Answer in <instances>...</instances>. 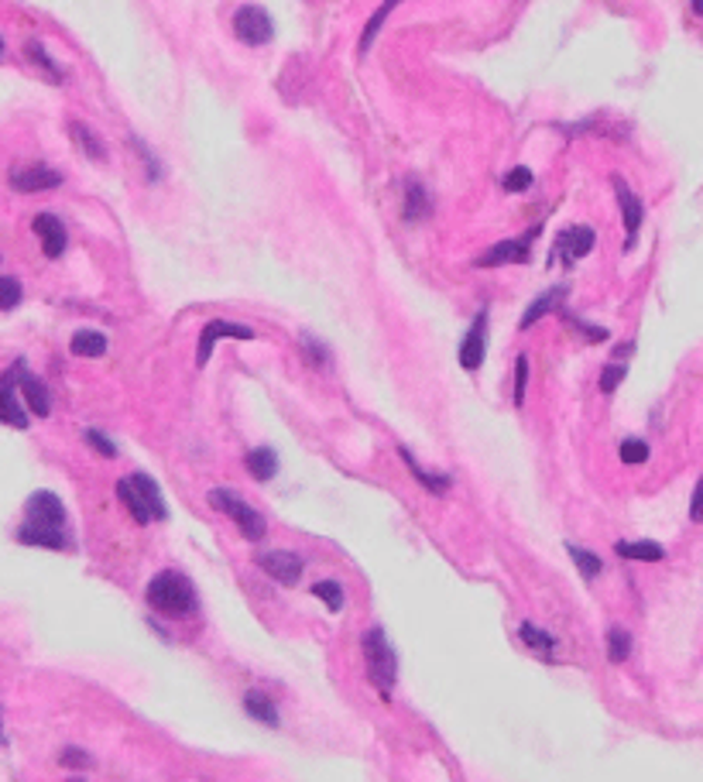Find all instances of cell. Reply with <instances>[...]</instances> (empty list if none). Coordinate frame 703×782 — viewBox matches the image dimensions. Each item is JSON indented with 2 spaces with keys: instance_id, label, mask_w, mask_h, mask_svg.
<instances>
[{
  "instance_id": "cell-1",
  "label": "cell",
  "mask_w": 703,
  "mask_h": 782,
  "mask_svg": "<svg viewBox=\"0 0 703 782\" xmlns=\"http://www.w3.org/2000/svg\"><path fill=\"white\" fill-rule=\"evenodd\" d=\"M144 598L152 604V611L165 614V618H189L199 608L196 587L179 569H162L158 577H152Z\"/></svg>"
},
{
  "instance_id": "cell-2",
  "label": "cell",
  "mask_w": 703,
  "mask_h": 782,
  "mask_svg": "<svg viewBox=\"0 0 703 782\" xmlns=\"http://www.w3.org/2000/svg\"><path fill=\"white\" fill-rule=\"evenodd\" d=\"M117 498L127 505V512L134 515V522L138 526H148V522H162L169 508H165V501H162V491H158V484L148 477V474H131V477H121L117 481Z\"/></svg>"
},
{
  "instance_id": "cell-3",
  "label": "cell",
  "mask_w": 703,
  "mask_h": 782,
  "mask_svg": "<svg viewBox=\"0 0 703 782\" xmlns=\"http://www.w3.org/2000/svg\"><path fill=\"white\" fill-rule=\"evenodd\" d=\"M361 649H364L367 676L378 686L381 697L388 700L394 690V680H398V655H394L392 641H388V635L381 628H371V631H364V639H361Z\"/></svg>"
},
{
  "instance_id": "cell-4",
  "label": "cell",
  "mask_w": 703,
  "mask_h": 782,
  "mask_svg": "<svg viewBox=\"0 0 703 782\" xmlns=\"http://www.w3.org/2000/svg\"><path fill=\"white\" fill-rule=\"evenodd\" d=\"M210 505L216 508V512H224L226 518H230V522L240 528V536H244V539H251V542L265 539V532H268L265 515L254 512L251 505L240 498V495L226 491V487H213V491H210Z\"/></svg>"
},
{
  "instance_id": "cell-5",
  "label": "cell",
  "mask_w": 703,
  "mask_h": 782,
  "mask_svg": "<svg viewBox=\"0 0 703 782\" xmlns=\"http://www.w3.org/2000/svg\"><path fill=\"white\" fill-rule=\"evenodd\" d=\"M25 526L38 532H66V505L52 491H35L25 501Z\"/></svg>"
},
{
  "instance_id": "cell-6",
  "label": "cell",
  "mask_w": 703,
  "mask_h": 782,
  "mask_svg": "<svg viewBox=\"0 0 703 782\" xmlns=\"http://www.w3.org/2000/svg\"><path fill=\"white\" fill-rule=\"evenodd\" d=\"M542 227H529L519 237L494 244L488 255L477 257V268H494V265H529L532 261V237H539Z\"/></svg>"
},
{
  "instance_id": "cell-7",
  "label": "cell",
  "mask_w": 703,
  "mask_h": 782,
  "mask_svg": "<svg viewBox=\"0 0 703 782\" xmlns=\"http://www.w3.org/2000/svg\"><path fill=\"white\" fill-rule=\"evenodd\" d=\"M254 340V329L244 327V323H234V319H210L203 333H199V347H196V368H206L210 364L213 350L220 340Z\"/></svg>"
},
{
  "instance_id": "cell-8",
  "label": "cell",
  "mask_w": 703,
  "mask_h": 782,
  "mask_svg": "<svg viewBox=\"0 0 703 782\" xmlns=\"http://www.w3.org/2000/svg\"><path fill=\"white\" fill-rule=\"evenodd\" d=\"M234 35H237V38H240L244 45L257 48V45H268V42H271L275 28H271V17H268L265 11H261V7L247 4V7H240L237 15H234Z\"/></svg>"
},
{
  "instance_id": "cell-9",
  "label": "cell",
  "mask_w": 703,
  "mask_h": 782,
  "mask_svg": "<svg viewBox=\"0 0 703 782\" xmlns=\"http://www.w3.org/2000/svg\"><path fill=\"white\" fill-rule=\"evenodd\" d=\"M257 567L265 569L271 580H278L281 587H296L302 580V556L289 553V549H268V553H257Z\"/></svg>"
},
{
  "instance_id": "cell-10",
  "label": "cell",
  "mask_w": 703,
  "mask_h": 782,
  "mask_svg": "<svg viewBox=\"0 0 703 782\" xmlns=\"http://www.w3.org/2000/svg\"><path fill=\"white\" fill-rule=\"evenodd\" d=\"M484 329H488V313H477L474 316V323H470V329H467V337L460 340V350H456L460 368H467L470 374L480 370L484 354H488V337H484Z\"/></svg>"
},
{
  "instance_id": "cell-11",
  "label": "cell",
  "mask_w": 703,
  "mask_h": 782,
  "mask_svg": "<svg viewBox=\"0 0 703 782\" xmlns=\"http://www.w3.org/2000/svg\"><path fill=\"white\" fill-rule=\"evenodd\" d=\"M11 185H15L17 193L56 189V185H62V172L48 169V165H17V169H11Z\"/></svg>"
},
{
  "instance_id": "cell-12",
  "label": "cell",
  "mask_w": 703,
  "mask_h": 782,
  "mask_svg": "<svg viewBox=\"0 0 703 782\" xmlns=\"http://www.w3.org/2000/svg\"><path fill=\"white\" fill-rule=\"evenodd\" d=\"M31 230L38 234L45 257L66 255V247H69V234H66V227H62V220H58L56 214H38L35 220H31Z\"/></svg>"
},
{
  "instance_id": "cell-13",
  "label": "cell",
  "mask_w": 703,
  "mask_h": 782,
  "mask_svg": "<svg viewBox=\"0 0 703 782\" xmlns=\"http://www.w3.org/2000/svg\"><path fill=\"white\" fill-rule=\"evenodd\" d=\"M593 241H597V234H593L591 227H566L560 234V241H556V255L566 261V268L570 265H577L580 257H587L593 251Z\"/></svg>"
},
{
  "instance_id": "cell-14",
  "label": "cell",
  "mask_w": 703,
  "mask_h": 782,
  "mask_svg": "<svg viewBox=\"0 0 703 782\" xmlns=\"http://www.w3.org/2000/svg\"><path fill=\"white\" fill-rule=\"evenodd\" d=\"M15 381L21 384V395H25V405L31 409V415L45 419V415L52 412V395H48V388H45L35 374H28L25 364H17L15 368Z\"/></svg>"
},
{
  "instance_id": "cell-15",
  "label": "cell",
  "mask_w": 703,
  "mask_h": 782,
  "mask_svg": "<svg viewBox=\"0 0 703 782\" xmlns=\"http://www.w3.org/2000/svg\"><path fill=\"white\" fill-rule=\"evenodd\" d=\"M614 193H618L621 220H624V230H628V241H624V247H632L635 237H638V227H642L645 206H642V200L635 196L632 189H628V182H624V179H618V175H614Z\"/></svg>"
},
{
  "instance_id": "cell-16",
  "label": "cell",
  "mask_w": 703,
  "mask_h": 782,
  "mask_svg": "<svg viewBox=\"0 0 703 782\" xmlns=\"http://www.w3.org/2000/svg\"><path fill=\"white\" fill-rule=\"evenodd\" d=\"M0 422L11 429H28V412L15 395V370L0 374Z\"/></svg>"
},
{
  "instance_id": "cell-17",
  "label": "cell",
  "mask_w": 703,
  "mask_h": 782,
  "mask_svg": "<svg viewBox=\"0 0 703 782\" xmlns=\"http://www.w3.org/2000/svg\"><path fill=\"white\" fill-rule=\"evenodd\" d=\"M244 467L257 484H268L275 474H278V454L271 446H254L251 454L244 456Z\"/></svg>"
},
{
  "instance_id": "cell-18",
  "label": "cell",
  "mask_w": 703,
  "mask_h": 782,
  "mask_svg": "<svg viewBox=\"0 0 703 782\" xmlns=\"http://www.w3.org/2000/svg\"><path fill=\"white\" fill-rule=\"evenodd\" d=\"M398 456L405 460V467L412 470V474H415V481H419L422 487H425V491H433V495H446V491H450V484H453L450 474H433V470H425V467L419 464V460H415V456L408 454L405 446H398Z\"/></svg>"
},
{
  "instance_id": "cell-19",
  "label": "cell",
  "mask_w": 703,
  "mask_h": 782,
  "mask_svg": "<svg viewBox=\"0 0 703 782\" xmlns=\"http://www.w3.org/2000/svg\"><path fill=\"white\" fill-rule=\"evenodd\" d=\"M562 299H566V288H562V285H556V288H549L546 296H539V299H535L532 306H529V309L521 313V329H532L535 323H539L542 316L552 313V309H556V306H560Z\"/></svg>"
},
{
  "instance_id": "cell-20",
  "label": "cell",
  "mask_w": 703,
  "mask_h": 782,
  "mask_svg": "<svg viewBox=\"0 0 703 782\" xmlns=\"http://www.w3.org/2000/svg\"><path fill=\"white\" fill-rule=\"evenodd\" d=\"M17 542H25V546H42V549H72L69 532H38V528H28V526L17 528Z\"/></svg>"
},
{
  "instance_id": "cell-21",
  "label": "cell",
  "mask_w": 703,
  "mask_h": 782,
  "mask_svg": "<svg viewBox=\"0 0 703 782\" xmlns=\"http://www.w3.org/2000/svg\"><path fill=\"white\" fill-rule=\"evenodd\" d=\"M614 553L621 556V559H638V563H659V559H666V549H662L659 542H618L614 546Z\"/></svg>"
},
{
  "instance_id": "cell-22",
  "label": "cell",
  "mask_w": 703,
  "mask_h": 782,
  "mask_svg": "<svg viewBox=\"0 0 703 782\" xmlns=\"http://www.w3.org/2000/svg\"><path fill=\"white\" fill-rule=\"evenodd\" d=\"M244 711L251 714L254 721H261V725L278 727V707H275L261 690H247V697H244Z\"/></svg>"
},
{
  "instance_id": "cell-23",
  "label": "cell",
  "mask_w": 703,
  "mask_h": 782,
  "mask_svg": "<svg viewBox=\"0 0 703 782\" xmlns=\"http://www.w3.org/2000/svg\"><path fill=\"white\" fill-rule=\"evenodd\" d=\"M69 347H72V354H79V357H103L107 354V337L97 333V329H76Z\"/></svg>"
},
{
  "instance_id": "cell-24",
  "label": "cell",
  "mask_w": 703,
  "mask_h": 782,
  "mask_svg": "<svg viewBox=\"0 0 703 782\" xmlns=\"http://www.w3.org/2000/svg\"><path fill=\"white\" fill-rule=\"evenodd\" d=\"M566 553H570V559L577 563L580 577H583V580H587V583L597 580V577H601V569H604V563H601V556H597V553H591V549H580V546H570V542H566Z\"/></svg>"
},
{
  "instance_id": "cell-25",
  "label": "cell",
  "mask_w": 703,
  "mask_h": 782,
  "mask_svg": "<svg viewBox=\"0 0 703 782\" xmlns=\"http://www.w3.org/2000/svg\"><path fill=\"white\" fill-rule=\"evenodd\" d=\"M69 134H72V141L86 151V158H93V162H103V158H107V148H103V141L93 134V128H86V124H72Z\"/></svg>"
},
{
  "instance_id": "cell-26",
  "label": "cell",
  "mask_w": 703,
  "mask_h": 782,
  "mask_svg": "<svg viewBox=\"0 0 703 782\" xmlns=\"http://www.w3.org/2000/svg\"><path fill=\"white\" fill-rule=\"evenodd\" d=\"M632 655V635L624 628H607V659L611 662H624Z\"/></svg>"
},
{
  "instance_id": "cell-27",
  "label": "cell",
  "mask_w": 703,
  "mask_h": 782,
  "mask_svg": "<svg viewBox=\"0 0 703 782\" xmlns=\"http://www.w3.org/2000/svg\"><path fill=\"white\" fill-rule=\"evenodd\" d=\"M429 214V200H425V193H422L419 182H408L405 185V220L408 224H415L422 216Z\"/></svg>"
},
{
  "instance_id": "cell-28",
  "label": "cell",
  "mask_w": 703,
  "mask_h": 782,
  "mask_svg": "<svg viewBox=\"0 0 703 782\" xmlns=\"http://www.w3.org/2000/svg\"><path fill=\"white\" fill-rule=\"evenodd\" d=\"M519 635L529 649H535V652H552V649H556V639H552L549 631H542V628H535L532 621H521Z\"/></svg>"
},
{
  "instance_id": "cell-29",
  "label": "cell",
  "mask_w": 703,
  "mask_h": 782,
  "mask_svg": "<svg viewBox=\"0 0 703 782\" xmlns=\"http://www.w3.org/2000/svg\"><path fill=\"white\" fill-rule=\"evenodd\" d=\"M21 299H25V288H21V282H17V278H11V275H0V313H11V309H17V306H21Z\"/></svg>"
},
{
  "instance_id": "cell-30",
  "label": "cell",
  "mask_w": 703,
  "mask_h": 782,
  "mask_svg": "<svg viewBox=\"0 0 703 782\" xmlns=\"http://www.w3.org/2000/svg\"><path fill=\"white\" fill-rule=\"evenodd\" d=\"M312 598H320L330 608V611L337 614L343 611V587H340L337 580H320L316 587H312Z\"/></svg>"
},
{
  "instance_id": "cell-31",
  "label": "cell",
  "mask_w": 703,
  "mask_h": 782,
  "mask_svg": "<svg viewBox=\"0 0 703 782\" xmlns=\"http://www.w3.org/2000/svg\"><path fill=\"white\" fill-rule=\"evenodd\" d=\"M501 185H505V193H529V189L535 185V175H532V169L515 165V169H511L505 179H501Z\"/></svg>"
},
{
  "instance_id": "cell-32",
  "label": "cell",
  "mask_w": 703,
  "mask_h": 782,
  "mask_svg": "<svg viewBox=\"0 0 703 782\" xmlns=\"http://www.w3.org/2000/svg\"><path fill=\"white\" fill-rule=\"evenodd\" d=\"M28 58H31V62H38V66L48 72V79H52V83H62V69L56 66V58L45 52L42 42H28Z\"/></svg>"
},
{
  "instance_id": "cell-33",
  "label": "cell",
  "mask_w": 703,
  "mask_h": 782,
  "mask_svg": "<svg viewBox=\"0 0 703 782\" xmlns=\"http://www.w3.org/2000/svg\"><path fill=\"white\" fill-rule=\"evenodd\" d=\"M392 11H394V4H384V7H381L378 15H371V21H367L364 35H361V56H367V52H371V42H374V35H378V31H381V25H384V17L392 15Z\"/></svg>"
},
{
  "instance_id": "cell-34",
  "label": "cell",
  "mask_w": 703,
  "mask_h": 782,
  "mask_svg": "<svg viewBox=\"0 0 703 782\" xmlns=\"http://www.w3.org/2000/svg\"><path fill=\"white\" fill-rule=\"evenodd\" d=\"M618 456L624 464H645L648 460V443L645 440H624L621 443Z\"/></svg>"
},
{
  "instance_id": "cell-35",
  "label": "cell",
  "mask_w": 703,
  "mask_h": 782,
  "mask_svg": "<svg viewBox=\"0 0 703 782\" xmlns=\"http://www.w3.org/2000/svg\"><path fill=\"white\" fill-rule=\"evenodd\" d=\"M58 766H66V768H93L97 762H93V755L83 752V748H62V755H58Z\"/></svg>"
},
{
  "instance_id": "cell-36",
  "label": "cell",
  "mask_w": 703,
  "mask_h": 782,
  "mask_svg": "<svg viewBox=\"0 0 703 782\" xmlns=\"http://www.w3.org/2000/svg\"><path fill=\"white\" fill-rule=\"evenodd\" d=\"M83 436H86V443H89V446H93V450H97V454H103V456H107V460H113V456H117V446H113V443L107 440V436H103V433H100V429H86Z\"/></svg>"
},
{
  "instance_id": "cell-37",
  "label": "cell",
  "mask_w": 703,
  "mask_h": 782,
  "mask_svg": "<svg viewBox=\"0 0 703 782\" xmlns=\"http://www.w3.org/2000/svg\"><path fill=\"white\" fill-rule=\"evenodd\" d=\"M621 378H624V364H607V368L601 370V391L611 395V391L621 384Z\"/></svg>"
},
{
  "instance_id": "cell-38",
  "label": "cell",
  "mask_w": 703,
  "mask_h": 782,
  "mask_svg": "<svg viewBox=\"0 0 703 782\" xmlns=\"http://www.w3.org/2000/svg\"><path fill=\"white\" fill-rule=\"evenodd\" d=\"M302 347H306L302 354H306V360H310L312 368H323V364H326V347H323V343H316L312 337H302Z\"/></svg>"
},
{
  "instance_id": "cell-39",
  "label": "cell",
  "mask_w": 703,
  "mask_h": 782,
  "mask_svg": "<svg viewBox=\"0 0 703 782\" xmlns=\"http://www.w3.org/2000/svg\"><path fill=\"white\" fill-rule=\"evenodd\" d=\"M525 384H529V357H519V374H515V405L525 401Z\"/></svg>"
},
{
  "instance_id": "cell-40",
  "label": "cell",
  "mask_w": 703,
  "mask_h": 782,
  "mask_svg": "<svg viewBox=\"0 0 703 782\" xmlns=\"http://www.w3.org/2000/svg\"><path fill=\"white\" fill-rule=\"evenodd\" d=\"M566 323H570L573 329H580V333H587V340H607L604 327H587L583 319H573V316H566Z\"/></svg>"
},
{
  "instance_id": "cell-41",
  "label": "cell",
  "mask_w": 703,
  "mask_h": 782,
  "mask_svg": "<svg viewBox=\"0 0 703 782\" xmlns=\"http://www.w3.org/2000/svg\"><path fill=\"white\" fill-rule=\"evenodd\" d=\"M689 518L703 526V477L697 481V487H693V498H689Z\"/></svg>"
},
{
  "instance_id": "cell-42",
  "label": "cell",
  "mask_w": 703,
  "mask_h": 782,
  "mask_svg": "<svg viewBox=\"0 0 703 782\" xmlns=\"http://www.w3.org/2000/svg\"><path fill=\"white\" fill-rule=\"evenodd\" d=\"M693 15H703V4H693Z\"/></svg>"
},
{
  "instance_id": "cell-43",
  "label": "cell",
  "mask_w": 703,
  "mask_h": 782,
  "mask_svg": "<svg viewBox=\"0 0 703 782\" xmlns=\"http://www.w3.org/2000/svg\"><path fill=\"white\" fill-rule=\"evenodd\" d=\"M0 741H4V727H0Z\"/></svg>"
},
{
  "instance_id": "cell-44",
  "label": "cell",
  "mask_w": 703,
  "mask_h": 782,
  "mask_svg": "<svg viewBox=\"0 0 703 782\" xmlns=\"http://www.w3.org/2000/svg\"><path fill=\"white\" fill-rule=\"evenodd\" d=\"M0 52H4V38H0Z\"/></svg>"
},
{
  "instance_id": "cell-45",
  "label": "cell",
  "mask_w": 703,
  "mask_h": 782,
  "mask_svg": "<svg viewBox=\"0 0 703 782\" xmlns=\"http://www.w3.org/2000/svg\"><path fill=\"white\" fill-rule=\"evenodd\" d=\"M69 782H86V779H69Z\"/></svg>"
}]
</instances>
